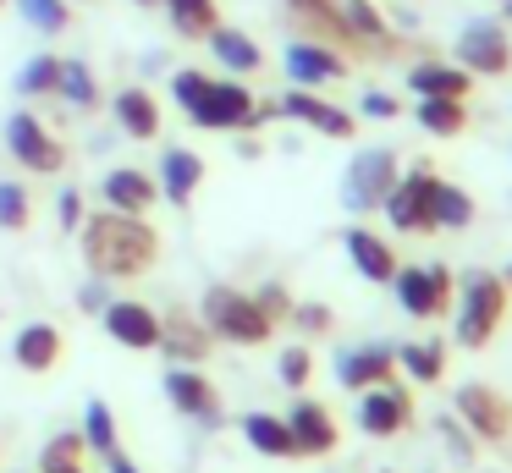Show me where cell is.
<instances>
[{
	"label": "cell",
	"instance_id": "8d00e7d4",
	"mask_svg": "<svg viewBox=\"0 0 512 473\" xmlns=\"http://www.w3.org/2000/svg\"><path fill=\"white\" fill-rule=\"evenodd\" d=\"M12 6L23 11V22L34 33H67V22H72L67 0H12Z\"/></svg>",
	"mask_w": 512,
	"mask_h": 473
},
{
	"label": "cell",
	"instance_id": "60d3db41",
	"mask_svg": "<svg viewBox=\"0 0 512 473\" xmlns=\"http://www.w3.org/2000/svg\"><path fill=\"white\" fill-rule=\"evenodd\" d=\"M292 325H298L303 336H325V330H331V308L325 303H292Z\"/></svg>",
	"mask_w": 512,
	"mask_h": 473
},
{
	"label": "cell",
	"instance_id": "7c38bea8",
	"mask_svg": "<svg viewBox=\"0 0 512 473\" xmlns=\"http://www.w3.org/2000/svg\"><path fill=\"white\" fill-rule=\"evenodd\" d=\"M457 418H463L468 435L479 440H507L512 435V402L496 391V385H463L457 391Z\"/></svg>",
	"mask_w": 512,
	"mask_h": 473
},
{
	"label": "cell",
	"instance_id": "277c9868",
	"mask_svg": "<svg viewBox=\"0 0 512 473\" xmlns=\"http://www.w3.org/2000/svg\"><path fill=\"white\" fill-rule=\"evenodd\" d=\"M501 319H507V281L490 270L463 275V292H457V341L479 352L501 330Z\"/></svg>",
	"mask_w": 512,
	"mask_h": 473
},
{
	"label": "cell",
	"instance_id": "603a6c76",
	"mask_svg": "<svg viewBox=\"0 0 512 473\" xmlns=\"http://www.w3.org/2000/svg\"><path fill=\"white\" fill-rule=\"evenodd\" d=\"M204 44H210V55L221 61L226 77H254L259 66H265V50H259V44L248 39L243 28H226V22H221V28H215Z\"/></svg>",
	"mask_w": 512,
	"mask_h": 473
},
{
	"label": "cell",
	"instance_id": "1f68e13d",
	"mask_svg": "<svg viewBox=\"0 0 512 473\" xmlns=\"http://www.w3.org/2000/svg\"><path fill=\"white\" fill-rule=\"evenodd\" d=\"M83 446L89 451H100V457H111L116 446H122V424H116V413H111V402H100V396H94L89 407H83Z\"/></svg>",
	"mask_w": 512,
	"mask_h": 473
},
{
	"label": "cell",
	"instance_id": "30bf717a",
	"mask_svg": "<svg viewBox=\"0 0 512 473\" xmlns=\"http://www.w3.org/2000/svg\"><path fill=\"white\" fill-rule=\"evenodd\" d=\"M166 396L182 418H193V424H204V429L221 424V391H215L210 374L193 369V363H171L166 369Z\"/></svg>",
	"mask_w": 512,
	"mask_h": 473
},
{
	"label": "cell",
	"instance_id": "681fc988",
	"mask_svg": "<svg viewBox=\"0 0 512 473\" xmlns=\"http://www.w3.org/2000/svg\"><path fill=\"white\" fill-rule=\"evenodd\" d=\"M133 6H160V0H133Z\"/></svg>",
	"mask_w": 512,
	"mask_h": 473
},
{
	"label": "cell",
	"instance_id": "d4e9b609",
	"mask_svg": "<svg viewBox=\"0 0 512 473\" xmlns=\"http://www.w3.org/2000/svg\"><path fill=\"white\" fill-rule=\"evenodd\" d=\"M347 259H353V270L364 275V281H391V275H397V253H391V242L375 237L369 226L347 231Z\"/></svg>",
	"mask_w": 512,
	"mask_h": 473
},
{
	"label": "cell",
	"instance_id": "5b68a950",
	"mask_svg": "<svg viewBox=\"0 0 512 473\" xmlns=\"http://www.w3.org/2000/svg\"><path fill=\"white\" fill-rule=\"evenodd\" d=\"M397 154L391 149H358L353 165L342 171V204L353 209V215H369V209L386 204V193L397 187Z\"/></svg>",
	"mask_w": 512,
	"mask_h": 473
},
{
	"label": "cell",
	"instance_id": "ac0fdd59",
	"mask_svg": "<svg viewBox=\"0 0 512 473\" xmlns=\"http://www.w3.org/2000/svg\"><path fill=\"white\" fill-rule=\"evenodd\" d=\"M210 347H215V336L199 314H188V308H166V314H160V352H166L171 363H193V369H199V363L210 358Z\"/></svg>",
	"mask_w": 512,
	"mask_h": 473
},
{
	"label": "cell",
	"instance_id": "44dd1931",
	"mask_svg": "<svg viewBox=\"0 0 512 473\" xmlns=\"http://www.w3.org/2000/svg\"><path fill=\"white\" fill-rule=\"evenodd\" d=\"M391 374H397V347H347L336 352V380L347 385V391H369V385H386Z\"/></svg>",
	"mask_w": 512,
	"mask_h": 473
},
{
	"label": "cell",
	"instance_id": "7bdbcfd3",
	"mask_svg": "<svg viewBox=\"0 0 512 473\" xmlns=\"http://www.w3.org/2000/svg\"><path fill=\"white\" fill-rule=\"evenodd\" d=\"M78 303H83V314H105V303H111V281H105V275H89V281L78 286Z\"/></svg>",
	"mask_w": 512,
	"mask_h": 473
},
{
	"label": "cell",
	"instance_id": "f546056e",
	"mask_svg": "<svg viewBox=\"0 0 512 473\" xmlns=\"http://www.w3.org/2000/svg\"><path fill=\"white\" fill-rule=\"evenodd\" d=\"M342 17L347 28H353V39L364 44V50H391V28H386V11L375 6V0H342Z\"/></svg>",
	"mask_w": 512,
	"mask_h": 473
},
{
	"label": "cell",
	"instance_id": "7dc6e473",
	"mask_svg": "<svg viewBox=\"0 0 512 473\" xmlns=\"http://www.w3.org/2000/svg\"><path fill=\"white\" fill-rule=\"evenodd\" d=\"M105 473H144V468H138V462H133V457H127V451H122V446H116V451H111V457H105Z\"/></svg>",
	"mask_w": 512,
	"mask_h": 473
},
{
	"label": "cell",
	"instance_id": "cb8c5ba5",
	"mask_svg": "<svg viewBox=\"0 0 512 473\" xmlns=\"http://www.w3.org/2000/svg\"><path fill=\"white\" fill-rule=\"evenodd\" d=\"M243 440L259 451V457H276V462H292L298 457V440H292V429H287V418L281 413H243Z\"/></svg>",
	"mask_w": 512,
	"mask_h": 473
},
{
	"label": "cell",
	"instance_id": "b9f144b4",
	"mask_svg": "<svg viewBox=\"0 0 512 473\" xmlns=\"http://www.w3.org/2000/svg\"><path fill=\"white\" fill-rule=\"evenodd\" d=\"M254 303L270 314V325L292 319V297H287V286H276V281H270V286H259V292H254Z\"/></svg>",
	"mask_w": 512,
	"mask_h": 473
},
{
	"label": "cell",
	"instance_id": "52a82bcc",
	"mask_svg": "<svg viewBox=\"0 0 512 473\" xmlns=\"http://www.w3.org/2000/svg\"><path fill=\"white\" fill-rule=\"evenodd\" d=\"M391 286H397V303L413 319H441L452 308V270L446 264H397Z\"/></svg>",
	"mask_w": 512,
	"mask_h": 473
},
{
	"label": "cell",
	"instance_id": "bcb514c9",
	"mask_svg": "<svg viewBox=\"0 0 512 473\" xmlns=\"http://www.w3.org/2000/svg\"><path fill=\"white\" fill-rule=\"evenodd\" d=\"M441 435L452 440V457H457V462H468V457H474V446H468V440H463V429H457L452 418H446V424H441Z\"/></svg>",
	"mask_w": 512,
	"mask_h": 473
},
{
	"label": "cell",
	"instance_id": "9a60e30c",
	"mask_svg": "<svg viewBox=\"0 0 512 473\" xmlns=\"http://www.w3.org/2000/svg\"><path fill=\"white\" fill-rule=\"evenodd\" d=\"M287 429H292V440H298V457H331V451L342 446V429H336L331 407L314 402V396H298V402L287 407Z\"/></svg>",
	"mask_w": 512,
	"mask_h": 473
},
{
	"label": "cell",
	"instance_id": "ab89813d",
	"mask_svg": "<svg viewBox=\"0 0 512 473\" xmlns=\"http://www.w3.org/2000/svg\"><path fill=\"white\" fill-rule=\"evenodd\" d=\"M276 374H281V385L303 391V385H309V374H314V352H309V347H287V352L276 358Z\"/></svg>",
	"mask_w": 512,
	"mask_h": 473
},
{
	"label": "cell",
	"instance_id": "c3c4849f",
	"mask_svg": "<svg viewBox=\"0 0 512 473\" xmlns=\"http://www.w3.org/2000/svg\"><path fill=\"white\" fill-rule=\"evenodd\" d=\"M138 66H144V72H160V66H166V50H160V44H155V50H144V55H138Z\"/></svg>",
	"mask_w": 512,
	"mask_h": 473
},
{
	"label": "cell",
	"instance_id": "ee69618b",
	"mask_svg": "<svg viewBox=\"0 0 512 473\" xmlns=\"http://www.w3.org/2000/svg\"><path fill=\"white\" fill-rule=\"evenodd\" d=\"M56 220H61V231H78V226H83V193H78V187H61Z\"/></svg>",
	"mask_w": 512,
	"mask_h": 473
},
{
	"label": "cell",
	"instance_id": "ba28073f",
	"mask_svg": "<svg viewBox=\"0 0 512 473\" xmlns=\"http://www.w3.org/2000/svg\"><path fill=\"white\" fill-rule=\"evenodd\" d=\"M457 66L468 77H507L512 72V39L501 22H468L457 33Z\"/></svg>",
	"mask_w": 512,
	"mask_h": 473
},
{
	"label": "cell",
	"instance_id": "e575fe53",
	"mask_svg": "<svg viewBox=\"0 0 512 473\" xmlns=\"http://www.w3.org/2000/svg\"><path fill=\"white\" fill-rule=\"evenodd\" d=\"M83 435L78 429H67V435H50L45 451H39V473H89L83 468Z\"/></svg>",
	"mask_w": 512,
	"mask_h": 473
},
{
	"label": "cell",
	"instance_id": "5bb4252c",
	"mask_svg": "<svg viewBox=\"0 0 512 473\" xmlns=\"http://www.w3.org/2000/svg\"><path fill=\"white\" fill-rule=\"evenodd\" d=\"M287 17L303 28V39L314 44H331V50H364V44L353 39V28H347L342 17V0H287Z\"/></svg>",
	"mask_w": 512,
	"mask_h": 473
},
{
	"label": "cell",
	"instance_id": "484cf974",
	"mask_svg": "<svg viewBox=\"0 0 512 473\" xmlns=\"http://www.w3.org/2000/svg\"><path fill=\"white\" fill-rule=\"evenodd\" d=\"M408 88L419 99H468L474 77H468L463 66H452V61H419L408 72Z\"/></svg>",
	"mask_w": 512,
	"mask_h": 473
},
{
	"label": "cell",
	"instance_id": "4dcf8cb0",
	"mask_svg": "<svg viewBox=\"0 0 512 473\" xmlns=\"http://www.w3.org/2000/svg\"><path fill=\"white\" fill-rule=\"evenodd\" d=\"M430 220H435V231H463V226H474V198L463 193V187H452V182H441L435 176V198H430Z\"/></svg>",
	"mask_w": 512,
	"mask_h": 473
},
{
	"label": "cell",
	"instance_id": "ffe728a7",
	"mask_svg": "<svg viewBox=\"0 0 512 473\" xmlns=\"http://www.w3.org/2000/svg\"><path fill=\"white\" fill-rule=\"evenodd\" d=\"M100 198H105V209H116V215H149L155 198H160V187H155V176L138 171V165H111V171L100 176Z\"/></svg>",
	"mask_w": 512,
	"mask_h": 473
},
{
	"label": "cell",
	"instance_id": "9c48e42d",
	"mask_svg": "<svg viewBox=\"0 0 512 473\" xmlns=\"http://www.w3.org/2000/svg\"><path fill=\"white\" fill-rule=\"evenodd\" d=\"M430 198H435V171L430 165H413L408 176H397V187L386 193V220L397 231H435L430 220Z\"/></svg>",
	"mask_w": 512,
	"mask_h": 473
},
{
	"label": "cell",
	"instance_id": "7402d4cb",
	"mask_svg": "<svg viewBox=\"0 0 512 473\" xmlns=\"http://www.w3.org/2000/svg\"><path fill=\"white\" fill-rule=\"evenodd\" d=\"M111 121H116V132H122V138H155V132H160L155 94H149V88H138V83L116 88V94H111Z\"/></svg>",
	"mask_w": 512,
	"mask_h": 473
},
{
	"label": "cell",
	"instance_id": "83f0119b",
	"mask_svg": "<svg viewBox=\"0 0 512 473\" xmlns=\"http://www.w3.org/2000/svg\"><path fill=\"white\" fill-rule=\"evenodd\" d=\"M56 94H61V105H67V110H94V105H100V77H94V66L78 61V55H61Z\"/></svg>",
	"mask_w": 512,
	"mask_h": 473
},
{
	"label": "cell",
	"instance_id": "8fae6325",
	"mask_svg": "<svg viewBox=\"0 0 512 473\" xmlns=\"http://www.w3.org/2000/svg\"><path fill=\"white\" fill-rule=\"evenodd\" d=\"M100 325L111 330V341H122L127 352H155L160 347V308L138 303V297H111L100 314Z\"/></svg>",
	"mask_w": 512,
	"mask_h": 473
},
{
	"label": "cell",
	"instance_id": "f1b7e54d",
	"mask_svg": "<svg viewBox=\"0 0 512 473\" xmlns=\"http://www.w3.org/2000/svg\"><path fill=\"white\" fill-rule=\"evenodd\" d=\"M160 6L182 39H210L221 28V0H160Z\"/></svg>",
	"mask_w": 512,
	"mask_h": 473
},
{
	"label": "cell",
	"instance_id": "d6a6232c",
	"mask_svg": "<svg viewBox=\"0 0 512 473\" xmlns=\"http://www.w3.org/2000/svg\"><path fill=\"white\" fill-rule=\"evenodd\" d=\"M56 72H61V55L39 50V55H28V61L17 66L12 88H17L23 99H45V94H56Z\"/></svg>",
	"mask_w": 512,
	"mask_h": 473
},
{
	"label": "cell",
	"instance_id": "f907efd6",
	"mask_svg": "<svg viewBox=\"0 0 512 473\" xmlns=\"http://www.w3.org/2000/svg\"><path fill=\"white\" fill-rule=\"evenodd\" d=\"M501 6H507V17H512V0H501Z\"/></svg>",
	"mask_w": 512,
	"mask_h": 473
},
{
	"label": "cell",
	"instance_id": "7a4b0ae2",
	"mask_svg": "<svg viewBox=\"0 0 512 473\" xmlns=\"http://www.w3.org/2000/svg\"><path fill=\"white\" fill-rule=\"evenodd\" d=\"M199 319L210 325L215 341H232V347H259V341H270V314L254 303V292H243V286H226L215 281L210 292H204L199 303Z\"/></svg>",
	"mask_w": 512,
	"mask_h": 473
},
{
	"label": "cell",
	"instance_id": "4316f807",
	"mask_svg": "<svg viewBox=\"0 0 512 473\" xmlns=\"http://www.w3.org/2000/svg\"><path fill=\"white\" fill-rule=\"evenodd\" d=\"M12 358H17V369H28V374H50L56 369V358H61V330L56 325H23L17 330V341H12Z\"/></svg>",
	"mask_w": 512,
	"mask_h": 473
},
{
	"label": "cell",
	"instance_id": "4fadbf2b",
	"mask_svg": "<svg viewBox=\"0 0 512 473\" xmlns=\"http://www.w3.org/2000/svg\"><path fill=\"white\" fill-rule=\"evenodd\" d=\"M408 424H413V396L397 380L358 391V429L364 435H402Z\"/></svg>",
	"mask_w": 512,
	"mask_h": 473
},
{
	"label": "cell",
	"instance_id": "d590c367",
	"mask_svg": "<svg viewBox=\"0 0 512 473\" xmlns=\"http://www.w3.org/2000/svg\"><path fill=\"white\" fill-rule=\"evenodd\" d=\"M419 127L435 138H457L468 127V105L463 99H419Z\"/></svg>",
	"mask_w": 512,
	"mask_h": 473
},
{
	"label": "cell",
	"instance_id": "74e56055",
	"mask_svg": "<svg viewBox=\"0 0 512 473\" xmlns=\"http://www.w3.org/2000/svg\"><path fill=\"white\" fill-rule=\"evenodd\" d=\"M34 215V198L23 182H0V231H23Z\"/></svg>",
	"mask_w": 512,
	"mask_h": 473
},
{
	"label": "cell",
	"instance_id": "2e32d148",
	"mask_svg": "<svg viewBox=\"0 0 512 473\" xmlns=\"http://www.w3.org/2000/svg\"><path fill=\"white\" fill-rule=\"evenodd\" d=\"M281 66L298 88H320V83H342L347 77V55L331 50V44H314V39H292L281 50Z\"/></svg>",
	"mask_w": 512,
	"mask_h": 473
},
{
	"label": "cell",
	"instance_id": "e0dca14e",
	"mask_svg": "<svg viewBox=\"0 0 512 473\" xmlns=\"http://www.w3.org/2000/svg\"><path fill=\"white\" fill-rule=\"evenodd\" d=\"M276 116H292V121H303V127L325 132V138H353V132H358L353 110L331 105V99L309 94V88H287V94L276 99Z\"/></svg>",
	"mask_w": 512,
	"mask_h": 473
},
{
	"label": "cell",
	"instance_id": "8992f818",
	"mask_svg": "<svg viewBox=\"0 0 512 473\" xmlns=\"http://www.w3.org/2000/svg\"><path fill=\"white\" fill-rule=\"evenodd\" d=\"M6 149H12V160L23 165V171H34V176H56L61 165H67V143H61L34 110L6 116Z\"/></svg>",
	"mask_w": 512,
	"mask_h": 473
},
{
	"label": "cell",
	"instance_id": "3957f363",
	"mask_svg": "<svg viewBox=\"0 0 512 473\" xmlns=\"http://www.w3.org/2000/svg\"><path fill=\"white\" fill-rule=\"evenodd\" d=\"M270 116H276V105H254V88H243V77H210L204 99L188 110L199 132H254Z\"/></svg>",
	"mask_w": 512,
	"mask_h": 473
},
{
	"label": "cell",
	"instance_id": "f35d334b",
	"mask_svg": "<svg viewBox=\"0 0 512 473\" xmlns=\"http://www.w3.org/2000/svg\"><path fill=\"white\" fill-rule=\"evenodd\" d=\"M204 88H210V72H199V66H177V72H171V99H177L182 116L204 99Z\"/></svg>",
	"mask_w": 512,
	"mask_h": 473
},
{
	"label": "cell",
	"instance_id": "f6af8a7d",
	"mask_svg": "<svg viewBox=\"0 0 512 473\" xmlns=\"http://www.w3.org/2000/svg\"><path fill=\"white\" fill-rule=\"evenodd\" d=\"M358 110H364V116H375V121H391L402 105H397V94H386V88H369V94L358 99Z\"/></svg>",
	"mask_w": 512,
	"mask_h": 473
},
{
	"label": "cell",
	"instance_id": "f5cc1de1",
	"mask_svg": "<svg viewBox=\"0 0 512 473\" xmlns=\"http://www.w3.org/2000/svg\"><path fill=\"white\" fill-rule=\"evenodd\" d=\"M0 6H12V0H0Z\"/></svg>",
	"mask_w": 512,
	"mask_h": 473
},
{
	"label": "cell",
	"instance_id": "6da1fadb",
	"mask_svg": "<svg viewBox=\"0 0 512 473\" xmlns=\"http://www.w3.org/2000/svg\"><path fill=\"white\" fill-rule=\"evenodd\" d=\"M78 231H83L89 275H105V281H133V275H144L160 259V231L144 215L100 209V215H83Z\"/></svg>",
	"mask_w": 512,
	"mask_h": 473
},
{
	"label": "cell",
	"instance_id": "816d5d0a",
	"mask_svg": "<svg viewBox=\"0 0 512 473\" xmlns=\"http://www.w3.org/2000/svg\"><path fill=\"white\" fill-rule=\"evenodd\" d=\"M501 281H507V286H512V270H507V275H501Z\"/></svg>",
	"mask_w": 512,
	"mask_h": 473
},
{
	"label": "cell",
	"instance_id": "836d02e7",
	"mask_svg": "<svg viewBox=\"0 0 512 473\" xmlns=\"http://www.w3.org/2000/svg\"><path fill=\"white\" fill-rule=\"evenodd\" d=\"M397 369H408V380H419V385H435L446 374L441 341H408V347H397Z\"/></svg>",
	"mask_w": 512,
	"mask_h": 473
},
{
	"label": "cell",
	"instance_id": "d6986e66",
	"mask_svg": "<svg viewBox=\"0 0 512 473\" xmlns=\"http://www.w3.org/2000/svg\"><path fill=\"white\" fill-rule=\"evenodd\" d=\"M155 187L166 204H193V193L204 187V160L199 149H182V143H166L160 149V165H155Z\"/></svg>",
	"mask_w": 512,
	"mask_h": 473
}]
</instances>
